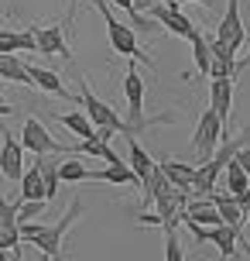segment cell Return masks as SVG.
Masks as SVG:
<instances>
[{
    "mask_svg": "<svg viewBox=\"0 0 250 261\" xmlns=\"http://www.w3.org/2000/svg\"><path fill=\"white\" fill-rule=\"evenodd\" d=\"M79 217H82V199L76 196V199L69 203V210L62 213L58 223H52V227H45V223H21L17 234H21V241H31L45 258L62 261V237H66V230L79 220Z\"/></svg>",
    "mask_w": 250,
    "mask_h": 261,
    "instance_id": "6da1fadb",
    "label": "cell"
},
{
    "mask_svg": "<svg viewBox=\"0 0 250 261\" xmlns=\"http://www.w3.org/2000/svg\"><path fill=\"white\" fill-rule=\"evenodd\" d=\"M82 90H79V103H82V114L89 117V124L96 130H106V134H123V138H137V134H144V127H134V124H127V120L120 117L117 110L110 103H103L96 93L89 90V83H86V76H79Z\"/></svg>",
    "mask_w": 250,
    "mask_h": 261,
    "instance_id": "7a4b0ae2",
    "label": "cell"
},
{
    "mask_svg": "<svg viewBox=\"0 0 250 261\" xmlns=\"http://www.w3.org/2000/svg\"><path fill=\"white\" fill-rule=\"evenodd\" d=\"M96 11L103 14L106 38H110V45H113V52H117V55H123L127 62H137V59H141L144 65H151V69H154L151 55H144V52H141V45H137V35H134V28H131V24H123V21H117L106 0H96Z\"/></svg>",
    "mask_w": 250,
    "mask_h": 261,
    "instance_id": "3957f363",
    "label": "cell"
},
{
    "mask_svg": "<svg viewBox=\"0 0 250 261\" xmlns=\"http://www.w3.org/2000/svg\"><path fill=\"white\" fill-rule=\"evenodd\" d=\"M123 96H127V124L134 127H158V124H171L175 114H158V117H144V79L137 72V65H127V72H123Z\"/></svg>",
    "mask_w": 250,
    "mask_h": 261,
    "instance_id": "277c9868",
    "label": "cell"
},
{
    "mask_svg": "<svg viewBox=\"0 0 250 261\" xmlns=\"http://www.w3.org/2000/svg\"><path fill=\"white\" fill-rule=\"evenodd\" d=\"M17 141H21V148L31 151L35 158H38V155H69V144L55 141L52 134H48V127H45L38 117H27L24 120V127H21V138H17Z\"/></svg>",
    "mask_w": 250,
    "mask_h": 261,
    "instance_id": "5b68a950",
    "label": "cell"
},
{
    "mask_svg": "<svg viewBox=\"0 0 250 261\" xmlns=\"http://www.w3.org/2000/svg\"><path fill=\"white\" fill-rule=\"evenodd\" d=\"M223 138H226V127L220 124V117L212 114L209 107H206V110H202V117H199V124H196V134H192V148H196V155H199V165H202V162H209L212 151L220 148Z\"/></svg>",
    "mask_w": 250,
    "mask_h": 261,
    "instance_id": "8992f818",
    "label": "cell"
},
{
    "mask_svg": "<svg viewBox=\"0 0 250 261\" xmlns=\"http://www.w3.org/2000/svg\"><path fill=\"white\" fill-rule=\"evenodd\" d=\"M147 17H151V21H158L165 31H171V35H178V38H185V41H192L199 35V28L192 24L182 11H178V4H175V0H165V4H158V7H151Z\"/></svg>",
    "mask_w": 250,
    "mask_h": 261,
    "instance_id": "52a82bcc",
    "label": "cell"
},
{
    "mask_svg": "<svg viewBox=\"0 0 250 261\" xmlns=\"http://www.w3.org/2000/svg\"><path fill=\"white\" fill-rule=\"evenodd\" d=\"M27 31L35 35L38 55H58V59L72 62V45L66 41V28H58V24H27Z\"/></svg>",
    "mask_w": 250,
    "mask_h": 261,
    "instance_id": "ba28073f",
    "label": "cell"
},
{
    "mask_svg": "<svg viewBox=\"0 0 250 261\" xmlns=\"http://www.w3.org/2000/svg\"><path fill=\"white\" fill-rule=\"evenodd\" d=\"M0 138H4V144H0V175L11 179V182H21V175H24V148L4 124H0Z\"/></svg>",
    "mask_w": 250,
    "mask_h": 261,
    "instance_id": "9c48e42d",
    "label": "cell"
},
{
    "mask_svg": "<svg viewBox=\"0 0 250 261\" xmlns=\"http://www.w3.org/2000/svg\"><path fill=\"white\" fill-rule=\"evenodd\" d=\"M243 38H247V31H243V17H240V0H226V14L216 28V41H223L237 52L243 45Z\"/></svg>",
    "mask_w": 250,
    "mask_h": 261,
    "instance_id": "30bf717a",
    "label": "cell"
},
{
    "mask_svg": "<svg viewBox=\"0 0 250 261\" xmlns=\"http://www.w3.org/2000/svg\"><path fill=\"white\" fill-rule=\"evenodd\" d=\"M209 110L220 117V124H230L233 114V79H212L209 83Z\"/></svg>",
    "mask_w": 250,
    "mask_h": 261,
    "instance_id": "8fae6325",
    "label": "cell"
},
{
    "mask_svg": "<svg viewBox=\"0 0 250 261\" xmlns=\"http://www.w3.org/2000/svg\"><path fill=\"white\" fill-rule=\"evenodd\" d=\"M24 65H27V62H24ZM27 76H31V86H38V90L52 93V96H62V100H79V96L69 90L66 83H62V76H58V72H52V69H41V65H27Z\"/></svg>",
    "mask_w": 250,
    "mask_h": 261,
    "instance_id": "7c38bea8",
    "label": "cell"
},
{
    "mask_svg": "<svg viewBox=\"0 0 250 261\" xmlns=\"http://www.w3.org/2000/svg\"><path fill=\"white\" fill-rule=\"evenodd\" d=\"M127 148H131V151H127V165H131V172L137 175V182L144 186L147 179H151V172H154V158L141 148L137 138H127Z\"/></svg>",
    "mask_w": 250,
    "mask_h": 261,
    "instance_id": "4fadbf2b",
    "label": "cell"
},
{
    "mask_svg": "<svg viewBox=\"0 0 250 261\" xmlns=\"http://www.w3.org/2000/svg\"><path fill=\"white\" fill-rule=\"evenodd\" d=\"M89 182L137 186V189H141V182H137V175L131 172V165H127V162H117V165H106V169H100V172H92V169H89Z\"/></svg>",
    "mask_w": 250,
    "mask_h": 261,
    "instance_id": "5bb4252c",
    "label": "cell"
},
{
    "mask_svg": "<svg viewBox=\"0 0 250 261\" xmlns=\"http://www.w3.org/2000/svg\"><path fill=\"white\" fill-rule=\"evenodd\" d=\"M69 155H92V158H103L106 165H117V162H123V158H120L106 141H100V138H86V141L72 144V148H69Z\"/></svg>",
    "mask_w": 250,
    "mask_h": 261,
    "instance_id": "9a60e30c",
    "label": "cell"
},
{
    "mask_svg": "<svg viewBox=\"0 0 250 261\" xmlns=\"http://www.w3.org/2000/svg\"><path fill=\"white\" fill-rule=\"evenodd\" d=\"M41 169V186H45V203L58 196V155H38L35 158Z\"/></svg>",
    "mask_w": 250,
    "mask_h": 261,
    "instance_id": "2e32d148",
    "label": "cell"
},
{
    "mask_svg": "<svg viewBox=\"0 0 250 261\" xmlns=\"http://www.w3.org/2000/svg\"><path fill=\"white\" fill-rule=\"evenodd\" d=\"M161 172H165V179H168L175 189H189L192 193V179H196V165H185V162H158Z\"/></svg>",
    "mask_w": 250,
    "mask_h": 261,
    "instance_id": "e0dca14e",
    "label": "cell"
},
{
    "mask_svg": "<svg viewBox=\"0 0 250 261\" xmlns=\"http://www.w3.org/2000/svg\"><path fill=\"white\" fill-rule=\"evenodd\" d=\"M21 203H35V199H45V186H41V169L38 162L31 165V169H24V175H21V196H17Z\"/></svg>",
    "mask_w": 250,
    "mask_h": 261,
    "instance_id": "ac0fdd59",
    "label": "cell"
},
{
    "mask_svg": "<svg viewBox=\"0 0 250 261\" xmlns=\"http://www.w3.org/2000/svg\"><path fill=\"white\" fill-rule=\"evenodd\" d=\"M55 117H58L62 127H69L76 138H82V141H86V138H96V127L89 124V117H86L82 110H69V114H55Z\"/></svg>",
    "mask_w": 250,
    "mask_h": 261,
    "instance_id": "d6986e66",
    "label": "cell"
},
{
    "mask_svg": "<svg viewBox=\"0 0 250 261\" xmlns=\"http://www.w3.org/2000/svg\"><path fill=\"white\" fill-rule=\"evenodd\" d=\"M86 179H89V169L82 165L79 158L58 162V182H86Z\"/></svg>",
    "mask_w": 250,
    "mask_h": 261,
    "instance_id": "ffe728a7",
    "label": "cell"
},
{
    "mask_svg": "<svg viewBox=\"0 0 250 261\" xmlns=\"http://www.w3.org/2000/svg\"><path fill=\"white\" fill-rule=\"evenodd\" d=\"M226 189H230V196H240V193H247L250 189V179H247V172L240 169L237 162H230V165H226Z\"/></svg>",
    "mask_w": 250,
    "mask_h": 261,
    "instance_id": "44dd1931",
    "label": "cell"
},
{
    "mask_svg": "<svg viewBox=\"0 0 250 261\" xmlns=\"http://www.w3.org/2000/svg\"><path fill=\"white\" fill-rule=\"evenodd\" d=\"M192 59H196V69H199V76H209L212 55H209V45H206V38H202V31H199L196 38H192Z\"/></svg>",
    "mask_w": 250,
    "mask_h": 261,
    "instance_id": "7402d4cb",
    "label": "cell"
},
{
    "mask_svg": "<svg viewBox=\"0 0 250 261\" xmlns=\"http://www.w3.org/2000/svg\"><path fill=\"white\" fill-rule=\"evenodd\" d=\"M113 7H120V11L131 17V28L137 31H151V17H144V14H137V7H134V0H113Z\"/></svg>",
    "mask_w": 250,
    "mask_h": 261,
    "instance_id": "603a6c76",
    "label": "cell"
},
{
    "mask_svg": "<svg viewBox=\"0 0 250 261\" xmlns=\"http://www.w3.org/2000/svg\"><path fill=\"white\" fill-rule=\"evenodd\" d=\"M45 210H48V203H45V199H35V203H21V210H17V227H21V223H35L41 213H45Z\"/></svg>",
    "mask_w": 250,
    "mask_h": 261,
    "instance_id": "cb8c5ba5",
    "label": "cell"
},
{
    "mask_svg": "<svg viewBox=\"0 0 250 261\" xmlns=\"http://www.w3.org/2000/svg\"><path fill=\"white\" fill-rule=\"evenodd\" d=\"M165 261H185V251L178 244V234L175 230H165Z\"/></svg>",
    "mask_w": 250,
    "mask_h": 261,
    "instance_id": "d4e9b609",
    "label": "cell"
},
{
    "mask_svg": "<svg viewBox=\"0 0 250 261\" xmlns=\"http://www.w3.org/2000/svg\"><path fill=\"white\" fill-rule=\"evenodd\" d=\"M233 162H237L240 169L247 172V179H250V148H240V151H237V158H233Z\"/></svg>",
    "mask_w": 250,
    "mask_h": 261,
    "instance_id": "484cf974",
    "label": "cell"
},
{
    "mask_svg": "<svg viewBox=\"0 0 250 261\" xmlns=\"http://www.w3.org/2000/svg\"><path fill=\"white\" fill-rule=\"evenodd\" d=\"M158 4H165V0H134V7H137V14H147L151 7H158Z\"/></svg>",
    "mask_w": 250,
    "mask_h": 261,
    "instance_id": "4316f807",
    "label": "cell"
},
{
    "mask_svg": "<svg viewBox=\"0 0 250 261\" xmlns=\"http://www.w3.org/2000/svg\"><path fill=\"white\" fill-rule=\"evenodd\" d=\"M233 199H237V206L243 210V217H247V210H250V189H247V193H240V196H233Z\"/></svg>",
    "mask_w": 250,
    "mask_h": 261,
    "instance_id": "83f0119b",
    "label": "cell"
},
{
    "mask_svg": "<svg viewBox=\"0 0 250 261\" xmlns=\"http://www.w3.org/2000/svg\"><path fill=\"white\" fill-rule=\"evenodd\" d=\"M76 4H79V0H72V4H69V17H66V28H72V21H76Z\"/></svg>",
    "mask_w": 250,
    "mask_h": 261,
    "instance_id": "f1b7e54d",
    "label": "cell"
},
{
    "mask_svg": "<svg viewBox=\"0 0 250 261\" xmlns=\"http://www.w3.org/2000/svg\"><path fill=\"white\" fill-rule=\"evenodd\" d=\"M7 114H14V107L7 103V100H4V96H0V117H7Z\"/></svg>",
    "mask_w": 250,
    "mask_h": 261,
    "instance_id": "f546056e",
    "label": "cell"
},
{
    "mask_svg": "<svg viewBox=\"0 0 250 261\" xmlns=\"http://www.w3.org/2000/svg\"><path fill=\"white\" fill-rule=\"evenodd\" d=\"M175 4H202V7H212L216 0H175Z\"/></svg>",
    "mask_w": 250,
    "mask_h": 261,
    "instance_id": "4dcf8cb0",
    "label": "cell"
},
{
    "mask_svg": "<svg viewBox=\"0 0 250 261\" xmlns=\"http://www.w3.org/2000/svg\"><path fill=\"white\" fill-rule=\"evenodd\" d=\"M247 65H250V52H247V55H243V59L237 62V72H240V69H247Z\"/></svg>",
    "mask_w": 250,
    "mask_h": 261,
    "instance_id": "1f68e13d",
    "label": "cell"
},
{
    "mask_svg": "<svg viewBox=\"0 0 250 261\" xmlns=\"http://www.w3.org/2000/svg\"><path fill=\"white\" fill-rule=\"evenodd\" d=\"M14 261H24V258H21V251H17V254H14Z\"/></svg>",
    "mask_w": 250,
    "mask_h": 261,
    "instance_id": "d6a6232c",
    "label": "cell"
},
{
    "mask_svg": "<svg viewBox=\"0 0 250 261\" xmlns=\"http://www.w3.org/2000/svg\"><path fill=\"white\" fill-rule=\"evenodd\" d=\"M41 261H55V258H41Z\"/></svg>",
    "mask_w": 250,
    "mask_h": 261,
    "instance_id": "836d02e7",
    "label": "cell"
},
{
    "mask_svg": "<svg viewBox=\"0 0 250 261\" xmlns=\"http://www.w3.org/2000/svg\"><path fill=\"white\" fill-rule=\"evenodd\" d=\"M247 220H250V210H247Z\"/></svg>",
    "mask_w": 250,
    "mask_h": 261,
    "instance_id": "e575fe53",
    "label": "cell"
}]
</instances>
